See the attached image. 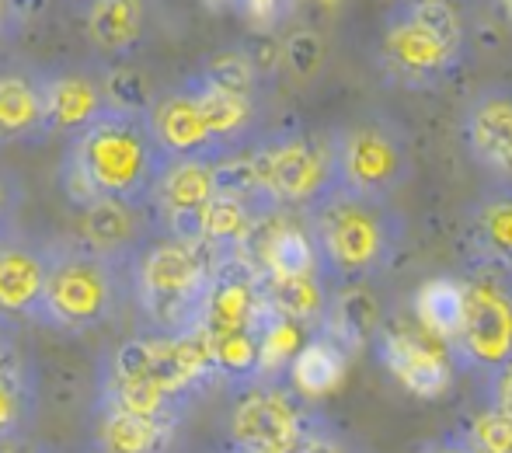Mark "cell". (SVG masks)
Listing matches in <instances>:
<instances>
[{"instance_id": "obj_1", "label": "cell", "mask_w": 512, "mask_h": 453, "mask_svg": "<svg viewBox=\"0 0 512 453\" xmlns=\"http://www.w3.org/2000/svg\"><path fill=\"white\" fill-rule=\"evenodd\" d=\"M168 154L147 115L108 109L84 133L70 136L60 157V189L74 210L98 199L147 206Z\"/></svg>"}, {"instance_id": "obj_2", "label": "cell", "mask_w": 512, "mask_h": 453, "mask_svg": "<svg viewBox=\"0 0 512 453\" xmlns=\"http://www.w3.org/2000/svg\"><path fill=\"white\" fill-rule=\"evenodd\" d=\"M304 220L331 290L384 276L405 248V217L394 210L391 199L359 196L342 185L307 206Z\"/></svg>"}, {"instance_id": "obj_3", "label": "cell", "mask_w": 512, "mask_h": 453, "mask_svg": "<svg viewBox=\"0 0 512 453\" xmlns=\"http://www.w3.org/2000/svg\"><path fill=\"white\" fill-rule=\"evenodd\" d=\"M220 255L206 244L154 234L129 258V300L150 332L182 335L203 328V311Z\"/></svg>"}, {"instance_id": "obj_4", "label": "cell", "mask_w": 512, "mask_h": 453, "mask_svg": "<svg viewBox=\"0 0 512 453\" xmlns=\"http://www.w3.org/2000/svg\"><path fill=\"white\" fill-rule=\"evenodd\" d=\"M464 49V14L453 0H398L384 18L380 67L391 84L429 91L457 74Z\"/></svg>"}, {"instance_id": "obj_5", "label": "cell", "mask_w": 512, "mask_h": 453, "mask_svg": "<svg viewBox=\"0 0 512 453\" xmlns=\"http://www.w3.org/2000/svg\"><path fill=\"white\" fill-rule=\"evenodd\" d=\"M129 300V262L88 248L81 237L49 244V279L39 325L63 335H91L112 325Z\"/></svg>"}, {"instance_id": "obj_6", "label": "cell", "mask_w": 512, "mask_h": 453, "mask_svg": "<svg viewBox=\"0 0 512 453\" xmlns=\"http://www.w3.org/2000/svg\"><path fill=\"white\" fill-rule=\"evenodd\" d=\"M258 182L272 210L304 213L335 189V136L310 129L262 133L251 143Z\"/></svg>"}, {"instance_id": "obj_7", "label": "cell", "mask_w": 512, "mask_h": 453, "mask_svg": "<svg viewBox=\"0 0 512 453\" xmlns=\"http://www.w3.org/2000/svg\"><path fill=\"white\" fill-rule=\"evenodd\" d=\"M331 136H335V185L342 189L391 199L411 178L408 136L391 115L366 112L331 129Z\"/></svg>"}, {"instance_id": "obj_8", "label": "cell", "mask_w": 512, "mask_h": 453, "mask_svg": "<svg viewBox=\"0 0 512 453\" xmlns=\"http://www.w3.org/2000/svg\"><path fill=\"white\" fill-rule=\"evenodd\" d=\"M317 412L286 377H255L237 384L227 415L230 453H283L307 440Z\"/></svg>"}, {"instance_id": "obj_9", "label": "cell", "mask_w": 512, "mask_h": 453, "mask_svg": "<svg viewBox=\"0 0 512 453\" xmlns=\"http://www.w3.org/2000/svg\"><path fill=\"white\" fill-rule=\"evenodd\" d=\"M464 279V318L450 339L464 373L488 380L512 359V276L471 265Z\"/></svg>"}, {"instance_id": "obj_10", "label": "cell", "mask_w": 512, "mask_h": 453, "mask_svg": "<svg viewBox=\"0 0 512 453\" xmlns=\"http://www.w3.org/2000/svg\"><path fill=\"white\" fill-rule=\"evenodd\" d=\"M373 352L380 366L415 398H439L450 391L460 370L446 339L432 335L418 321H380L373 335Z\"/></svg>"}, {"instance_id": "obj_11", "label": "cell", "mask_w": 512, "mask_h": 453, "mask_svg": "<svg viewBox=\"0 0 512 453\" xmlns=\"http://www.w3.org/2000/svg\"><path fill=\"white\" fill-rule=\"evenodd\" d=\"M216 161L209 157H168L147 199L157 234L203 244V217L216 196Z\"/></svg>"}, {"instance_id": "obj_12", "label": "cell", "mask_w": 512, "mask_h": 453, "mask_svg": "<svg viewBox=\"0 0 512 453\" xmlns=\"http://www.w3.org/2000/svg\"><path fill=\"white\" fill-rule=\"evenodd\" d=\"M464 147L478 171L512 185V84H485L464 109Z\"/></svg>"}, {"instance_id": "obj_13", "label": "cell", "mask_w": 512, "mask_h": 453, "mask_svg": "<svg viewBox=\"0 0 512 453\" xmlns=\"http://www.w3.org/2000/svg\"><path fill=\"white\" fill-rule=\"evenodd\" d=\"M147 119L168 157H209V161L227 157L220 143H216L213 129H209L203 105H199L196 88H192L189 77L182 84H171V88L157 91Z\"/></svg>"}, {"instance_id": "obj_14", "label": "cell", "mask_w": 512, "mask_h": 453, "mask_svg": "<svg viewBox=\"0 0 512 453\" xmlns=\"http://www.w3.org/2000/svg\"><path fill=\"white\" fill-rule=\"evenodd\" d=\"M49 279V244L18 234L0 248V321L39 325Z\"/></svg>"}, {"instance_id": "obj_15", "label": "cell", "mask_w": 512, "mask_h": 453, "mask_svg": "<svg viewBox=\"0 0 512 453\" xmlns=\"http://www.w3.org/2000/svg\"><path fill=\"white\" fill-rule=\"evenodd\" d=\"M46 136V67L0 60V147L39 143Z\"/></svg>"}, {"instance_id": "obj_16", "label": "cell", "mask_w": 512, "mask_h": 453, "mask_svg": "<svg viewBox=\"0 0 512 453\" xmlns=\"http://www.w3.org/2000/svg\"><path fill=\"white\" fill-rule=\"evenodd\" d=\"M108 112L105 95V70L91 67H46V119L49 136L84 133L91 122H98Z\"/></svg>"}, {"instance_id": "obj_17", "label": "cell", "mask_w": 512, "mask_h": 453, "mask_svg": "<svg viewBox=\"0 0 512 453\" xmlns=\"http://www.w3.org/2000/svg\"><path fill=\"white\" fill-rule=\"evenodd\" d=\"M77 217H81L77 237L115 262H129L143 248V241L157 234L147 206L122 203V199H98V203L77 210Z\"/></svg>"}, {"instance_id": "obj_18", "label": "cell", "mask_w": 512, "mask_h": 453, "mask_svg": "<svg viewBox=\"0 0 512 453\" xmlns=\"http://www.w3.org/2000/svg\"><path fill=\"white\" fill-rule=\"evenodd\" d=\"M464 237L471 265L512 276V185L492 182L467 206Z\"/></svg>"}, {"instance_id": "obj_19", "label": "cell", "mask_w": 512, "mask_h": 453, "mask_svg": "<svg viewBox=\"0 0 512 453\" xmlns=\"http://www.w3.org/2000/svg\"><path fill=\"white\" fill-rule=\"evenodd\" d=\"M182 415H140L95 401V453H168Z\"/></svg>"}, {"instance_id": "obj_20", "label": "cell", "mask_w": 512, "mask_h": 453, "mask_svg": "<svg viewBox=\"0 0 512 453\" xmlns=\"http://www.w3.org/2000/svg\"><path fill=\"white\" fill-rule=\"evenodd\" d=\"M192 88H196V98L203 105V115L213 129L216 143L223 147V154H234V150H244L258 140V122H262V109H258V95H237V91L216 88L206 77L192 74L189 77Z\"/></svg>"}, {"instance_id": "obj_21", "label": "cell", "mask_w": 512, "mask_h": 453, "mask_svg": "<svg viewBox=\"0 0 512 453\" xmlns=\"http://www.w3.org/2000/svg\"><path fill=\"white\" fill-rule=\"evenodd\" d=\"M84 35L102 56H129L147 32V0H84Z\"/></svg>"}, {"instance_id": "obj_22", "label": "cell", "mask_w": 512, "mask_h": 453, "mask_svg": "<svg viewBox=\"0 0 512 453\" xmlns=\"http://www.w3.org/2000/svg\"><path fill=\"white\" fill-rule=\"evenodd\" d=\"M349 356L352 352L345 349L335 335L317 328V332H310L304 349L293 356L290 370H286V380H290V387L300 398L317 401L342 384L345 370H349Z\"/></svg>"}, {"instance_id": "obj_23", "label": "cell", "mask_w": 512, "mask_h": 453, "mask_svg": "<svg viewBox=\"0 0 512 453\" xmlns=\"http://www.w3.org/2000/svg\"><path fill=\"white\" fill-rule=\"evenodd\" d=\"M39 408V377L18 342L0 352V436L28 433Z\"/></svg>"}, {"instance_id": "obj_24", "label": "cell", "mask_w": 512, "mask_h": 453, "mask_svg": "<svg viewBox=\"0 0 512 453\" xmlns=\"http://www.w3.org/2000/svg\"><path fill=\"white\" fill-rule=\"evenodd\" d=\"M262 293L265 304L276 314L290 321H300L310 332L324 328L331 307V286L321 272H310V276H262Z\"/></svg>"}, {"instance_id": "obj_25", "label": "cell", "mask_w": 512, "mask_h": 453, "mask_svg": "<svg viewBox=\"0 0 512 453\" xmlns=\"http://www.w3.org/2000/svg\"><path fill=\"white\" fill-rule=\"evenodd\" d=\"M262 217H269V213L258 210L248 199L230 196V192H216L203 217V244L220 258L241 255Z\"/></svg>"}, {"instance_id": "obj_26", "label": "cell", "mask_w": 512, "mask_h": 453, "mask_svg": "<svg viewBox=\"0 0 512 453\" xmlns=\"http://www.w3.org/2000/svg\"><path fill=\"white\" fill-rule=\"evenodd\" d=\"M380 307L363 286H342V290L331 293L328 321H324V332H331L349 352L363 349L366 342H373L380 328Z\"/></svg>"}, {"instance_id": "obj_27", "label": "cell", "mask_w": 512, "mask_h": 453, "mask_svg": "<svg viewBox=\"0 0 512 453\" xmlns=\"http://www.w3.org/2000/svg\"><path fill=\"white\" fill-rule=\"evenodd\" d=\"M411 314L422 328L450 342L464 318V279L460 276H432L411 297Z\"/></svg>"}, {"instance_id": "obj_28", "label": "cell", "mask_w": 512, "mask_h": 453, "mask_svg": "<svg viewBox=\"0 0 512 453\" xmlns=\"http://www.w3.org/2000/svg\"><path fill=\"white\" fill-rule=\"evenodd\" d=\"M209 345H213L220 380L237 387V384H248V380L262 377V339H258V328L209 335Z\"/></svg>"}, {"instance_id": "obj_29", "label": "cell", "mask_w": 512, "mask_h": 453, "mask_svg": "<svg viewBox=\"0 0 512 453\" xmlns=\"http://www.w3.org/2000/svg\"><path fill=\"white\" fill-rule=\"evenodd\" d=\"M258 339H262V377H286L293 356L310 339V328H304L300 321L283 318V314H276L269 307L262 325H258Z\"/></svg>"}, {"instance_id": "obj_30", "label": "cell", "mask_w": 512, "mask_h": 453, "mask_svg": "<svg viewBox=\"0 0 512 453\" xmlns=\"http://www.w3.org/2000/svg\"><path fill=\"white\" fill-rule=\"evenodd\" d=\"M196 74L216 88L237 91V95H258V88H262V70L248 49H220V53L206 56Z\"/></svg>"}, {"instance_id": "obj_31", "label": "cell", "mask_w": 512, "mask_h": 453, "mask_svg": "<svg viewBox=\"0 0 512 453\" xmlns=\"http://www.w3.org/2000/svg\"><path fill=\"white\" fill-rule=\"evenodd\" d=\"M105 95H108V109L147 115L157 98V88L150 84V77L143 74V70L112 67V70H105Z\"/></svg>"}, {"instance_id": "obj_32", "label": "cell", "mask_w": 512, "mask_h": 453, "mask_svg": "<svg viewBox=\"0 0 512 453\" xmlns=\"http://www.w3.org/2000/svg\"><path fill=\"white\" fill-rule=\"evenodd\" d=\"M464 436L481 453H512V415L488 405L481 415H474V422L467 426Z\"/></svg>"}, {"instance_id": "obj_33", "label": "cell", "mask_w": 512, "mask_h": 453, "mask_svg": "<svg viewBox=\"0 0 512 453\" xmlns=\"http://www.w3.org/2000/svg\"><path fill=\"white\" fill-rule=\"evenodd\" d=\"M283 70L290 77H297V81H307V77L317 74V67H321L324 60V42L317 32H293L290 39L283 42Z\"/></svg>"}, {"instance_id": "obj_34", "label": "cell", "mask_w": 512, "mask_h": 453, "mask_svg": "<svg viewBox=\"0 0 512 453\" xmlns=\"http://www.w3.org/2000/svg\"><path fill=\"white\" fill-rule=\"evenodd\" d=\"M25 203V189L18 185V178L11 171L0 168V248L18 234V213Z\"/></svg>"}, {"instance_id": "obj_35", "label": "cell", "mask_w": 512, "mask_h": 453, "mask_svg": "<svg viewBox=\"0 0 512 453\" xmlns=\"http://www.w3.org/2000/svg\"><path fill=\"white\" fill-rule=\"evenodd\" d=\"M307 453H363V450H359L349 436L338 433L331 422H324L321 415H317L314 429L307 433Z\"/></svg>"}, {"instance_id": "obj_36", "label": "cell", "mask_w": 512, "mask_h": 453, "mask_svg": "<svg viewBox=\"0 0 512 453\" xmlns=\"http://www.w3.org/2000/svg\"><path fill=\"white\" fill-rule=\"evenodd\" d=\"M485 394H488V405L512 415V359L499 373H492V377L485 380Z\"/></svg>"}, {"instance_id": "obj_37", "label": "cell", "mask_w": 512, "mask_h": 453, "mask_svg": "<svg viewBox=\"0 0 512 453\" xmlns=\"http://www.w3.org/2000/svg\"><path fill=\"white\" fill-rule=\"evenodd\" d=\"M25 14H21L18 0H0V53L25 32Z\"/></svg>"}, {"instance_id": "obj_38", "label": "cell", "mask_w": 512, "mask_h": 453, "mask_svg": "<svg viewBox=\"0 0 512 453\" xmlns=\"http://www.w3.org/2000/svg\"><path fill=\"white\" fill-rule=\"evenodd\" d=\"M418 453H481V450L460 433V436H439V440H429Z\"/></svg>"}, {"instance_id": "obj_39", "label": "cell", "mask_w": 512, "mask_h": 453, "mask_svg": "<svg viewBox=\"0 0 512 453\" xmlns=\"http://www.w3.org/2000/svg\"><path fill=\"white\" fill-rule=\"evenodd\" d=\"M0 453H49L42 443H35L28 433H7L0 436Z\"/></svg>"}, {"instance_id": "obj_40", "label": "cell", "mask_w": 512, "mask_h": 453, "mask_svg": "<svg viewBox=\"0 0 512 453\" xmlns=\"http://www.w3.org/2000/svg\"><path fill=\"white\" fill-rule=\"evenodd\" d=\"M203 4L209 7V11H234V14H241L244 0H203Z\"/></svg>"}, {"instance_id": "obj_41", "label": "cell", "mask_w": 512, "mask_h": 453, "mask_svg": "<svg viewBox=\"0 0 512 453\" xmlns=\"http://www.w3.org/2000/svg\"><path fill=\"white\" fill-rule=\"evenodd\" d=\"M14 342V335H11V325H7V321H0V352L7 349V345Z\"/></svg>"}, {"instance_id": "obj_42", "label": "cell", "mask_w": 512, "mask_h": 453, "mask_svg": "<svg viewBox=\"0 0 512 453\" xmlns=\"http://www.w3.org/2000/svg\"><path fill=\"white\" fill-rule=\"evenodd\" d=\"M499 4H502V14H506V21L512 25V0H499Z\"/></svg>"}, {"instance_id": "obj_43", "label": "cell", "mask_w": 512, "mask_h": 453, "mask_svg": "<svg viewBox=\"0 0 512 453\" xmlns=\"http://www.w3.org/2000/svg\"><path fill=\"white\" fill-rule=\"evenodd\" d=\"M283 453H307V440L297 443V447H290V450H283Z\"/></svg>"}, {"instance_id": "obj_44", "label": "cell", "mask_w": 512, "mask_h": 453, "mask_svg": "<svg viewBox=\"0 0 512 453\" xmlns=\"http://www.w3.org/2000/svg\"><path fill=\"white\" fill-rule=\"evenodd\" d=\"M209 453H230V450H209Z\"/></svg>"}]
</instances>
